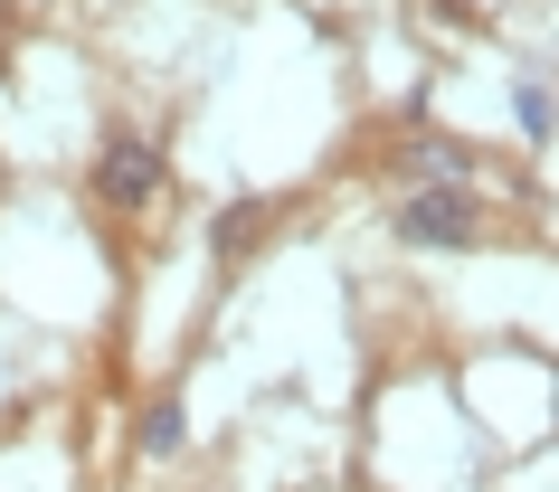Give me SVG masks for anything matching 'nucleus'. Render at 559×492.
<instances>
[{
    "mask_svg": "<svg viewBox=\"0 0 559 492\" xmlns=\"http://www.w3.org/2000/svg\"><path fill=\"white\" fill-rule=\"evenodd\" d=\"M152 190H162V152H152L143 133H105V152H95V200L105 208H143Z\"/></svg>",
    "mask_w": 559,
    "mask_h": 492,
    "instance_id": "nucleus-1",
    "label": "nucleus"
},
{
    "mask_svg": "<svg viewBox=\"0 0 559 492\" xmlns=\"http://www.w3.org/2000/svg\"><path fill=\"white\" fill-rule=\"evenodd\" d=\"M399 237H408V247H474V200H465V180L417 190V200L399 208Z\"/></svg>",
    "mask_w": 559,
    "mask_h": 492,
    "instance_id": "nucleus-2",
    "label": "nucleus"
},
{
    "mask_svg": "<svg viewBox=\"0 0 559 492\" xmlns=\"http://www.w3.org/2000/svg\"><path fill=\"white\" fill-rule=\"evenodd\" d=\"M143 455H180V398H152L143 407Z\"/></svg>",
    "mask_w": 559,
    "mask_h": 492,
    "instance_id": "nucleus-3",
    "label": "nucleus"
},
{
    "mask_svg": "<svg viewBox=\"0 0 559 492\" xmlns=\"http://www.w3.org/2000/svg\"><path fill=\"white\" fill-rule=\"evenodd\" d=\"M512 115H522L531 133H550V95H540V86H522V95H512Z\"/></svg>",
    "mask_w": 559,
    "mask_h": 492,
    "instance_id": "nucleus-4",
    "label": "nucleus"
}]
</instances>
